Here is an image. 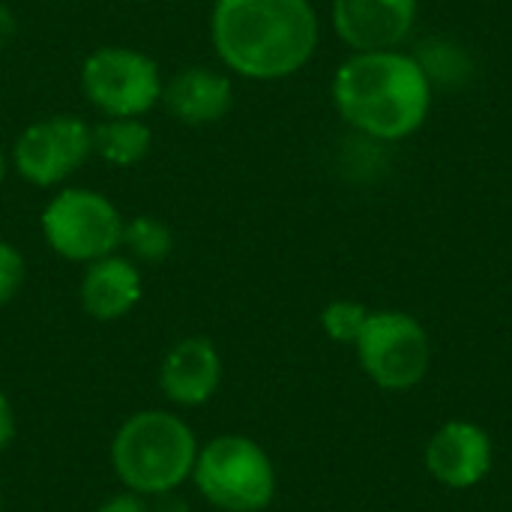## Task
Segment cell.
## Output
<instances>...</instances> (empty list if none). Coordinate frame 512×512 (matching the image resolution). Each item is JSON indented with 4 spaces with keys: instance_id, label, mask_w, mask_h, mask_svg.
Returning a JSON list of instances; mask_svg holds the SVG:
<instances>
[{
    "instance_id": "cell-3",
    "label": "cell",
    "mask_w": 512,
    "mask_h": 512,
    "mask_svg": "<svg viewBox=\"0 0 512 512\" xmlns=\"http://www.w3.org/2000/svg\"><path fill=\"white\" fill-rule=\"evenodd\" d=\"M198 447V435L180 414L147 408L120 423L108 459L123 489L153 501L180 492L192 480Z\"/></svg>"
},
{
    "instance_id": "cell-8",
    "label": "cell",
    "mask_w": 512,
    "mask_h": 512,
    "mask_svg": "<svg viewBox=\"0 0 512 512\" xmlns=\"http://www.w3.org/2000/svg\"><path fill=\"white\" fill-rule=\"evenodd\" d=\"M93 156V126L81 117L54 114L30 123L12 144L9 165L33 186H60Z\"/></svg>"
},
{
    "instance_id": "cell-22",
    "label": "cell",
    "mask_w": 512,
    "mask_h": 512,
    "mask_svg": "<svg viewBox=\"0 0 512 512\" xmlns=\"http://www.w3.org/2000/svg\"><path fill=\"white\" fill-rule=\"evenodd\" d=\"M150 512H189V510H186V501H183V498H177V492H171V495H159V498H153V501H150Z\"/></svg>"
},
{
    "instance_id": "cell-14",
    "label": "cell",
    "mask_w": 512,
    "mask_h": 512,
    "mask_svg": "<svg viewBox=\"0 0 512 512\" xmlns=\"http://www.w3.org/2000/svg\"><path fill=\"white\" fill-rule=\"evenodd\" d=\"M153 144V132L141 117H102L93 126V156L114 168L138 165Z\"/></svg>"
},
{
    "instance_id": "cell-6",
    "label": "cell",
    "mask_w": 512,
    "mask_h": 512,
    "mask_svg": "<svg viewBox=\"0 0 512 512\" xmlns=\"http://www.w3.org/2000/svg\"><path fill=\"white\" fill-rule=\"evenodd\" d=\"M162 87L156 60L138 48L105 45L81 66V90L102 117H144L162 102Z\"/></svg>"
},
{
    "instance_id": "cell-7",
    "label": "cell",
    "mask_w": 512,
    "mask_h": 512,
    "mask_svg": "<svg viewBox=\"0 0 512 512\" xmlns=\"http://www.w3.org/2000/svg\"><path fill=\"white\" fill-rule=\"evenodd\" d=\"M354 345L363 372L384 390H411L429 372V336L408 312H369Z\"/></svg>"
},
{
    "instance_id": "cell-20",
    "label": "cell",
    "mask_w": 512,
    "mask_h": 512,
    "mask_svg": "<svg viewBox=\"0 0 512 512\" xmlns=\"http://www.w3.org/2000/svg\"><path fill=\"white\" fill-rule=\"evenodd\" d=\"M15 432H18V426H15V408H12V402H9V396L0 390V456L9 450V444L15 441Z\"/></svg>"
},
{
    "instance_id": "cell-12",
    "label": "cell",
    "mask_w": 512,
    "mask_h": 512,
    "mask_svg": "<svg viewBox=\"0 0 512 512\" xmlns=\"http://www.w3.org/2000/svg\"><path fill=\"white\" fill-rule=\"evenodd\" d=\"M162 105L183 126H210L231 111L234 84L210 66H183L165 81Z\"/></svg>"
},
{
    "instance_id": "cell-4",
    "label": "cell",
    "mask_w": 512,
    "mask_h": 512,
    "mask_svg": "<svg viewBox=\"0 0 512 512\" xmlns=\"http://www.w3.org/2000/svg\"><path fill=\"white\" fill-rule=\"evenodd\" d=\"M195 492L222 512H264L276 498V468L246 435H216L198 447Z\"/></svg>"
},
{
    "instance_id": "cell-1",
    "label": "cell",
    "mask_w": 512,
    "mask_h": 512,
    "mask_svg": "<svg viewBox=\"0 0 512 512\" xmlns=\"http://www.w3.org/2000/svg\"><path fill=\"white\" fill-rule=\"evenodd\" d=\"M318 15L309 0H216L210 39L222 66L249 81L297 75L318 48Z\"/></svg>"
},
{
    "instance_id": "cell-15",
    "label": "cell",
    "mask_w": 512,
    "mask_h": 512,
    "mask_svg": "<svg viewBox=\"0 0 512 512\" xmlns=\"http://www.w3.org/2000/svg\"><path fill=\"white\" fill-rule=\"evenodd\" d=\"M414 60L420 63V69L426 72V78L432 81V87L435 84L459 87L471 75V57L453 39H441V36L423 39L420 48L414 51Z\"/></svg>"
},
{
    "instance_id": "cell-9",
    "label": "cell",
    "mask_w": 512,
    "mask_h": 512,
    "mask_svg": "<svg viewBox=\"0 0 512 512\" xmlns=\"http://www.w3.org/2000/svg\"><path fill=\"white\" fill-rule=\"evenodd\" d=\"M330 15L351 51H396L417 24V0H333Z\"/></svg>"
},
{
    "instance_id": "cell-23",
    "label": "cell",
    "mask_w": 512,
    "mask_h": 512,
    "mask_svg": "<svg viewBox=\"0 0 512 512\" xmlns=\"http://www.w3.org/2000/svg\"><path fill=\"white\" fill-rule=\"evenodd\" d=\"M9 156H6V150L0 147V186H3V180H6V174H9Z\"/></svg>"
},
{
    "instance_id": "cell-21",
    "label": "cell",
    "mask_w": 512,
    "mask_h": 512,
    "mask_svg": "<svg viewBox=\"0 0 512 512\" xmlns=\"http://www.w3.org/2000/svg\"><path fill=\"white\" fill-rule=\"evenodd\" d=\"M15 33H18V18L6 3H0V51L15 39Z\"/></svg>"
},
{
    "instance_id": "cell-5",
    "label": "cell",
    "mask_w": 512,
    "mask_h": 512,
    "mask_svg": "<svg viewBox=\"0 0 512 512\" xmlns=\"http://www.w3.org/2000/svg\"><path fill=\"white\" fill-rule=\"evenodd\" d=\"M126 219L96 189L66 186L42 210L39 228L54 255L72 264H93L114 255L123 243Z\"/></svg>"
},
{
    "instance_id": "cell-13",
    "label": "cell",
    "mask_w": 512,
    "mask_h": 512,
    "mask_svg": "<svg viewBox=\"0 0 512 512\" xmlns=\"http://www.w3.org/2000/svg\"><path fill=\"white\" fill-rule=\"evenodd\" d=\"M81 309L96 321L126 318L144 297L141 267L129 255H105L93 264H84L81 276Z\"/></svg>"
},
{
    "instance_id": "cell-11",
    "label": "cell",
    "mask_w": 512,
    "mask_h": 512,
    "mask_svg": "<svg viewBox=\"0 0 512 512\" xmlns=\"http://www.w3.org/2000/svg\"><path fill=\"white\" fill-rule=\"evenodd\" d=\"M426 468L447 489H471L492 471V438L468 420H453L432 435Z\"/></svg>"
},
{
    "instance_id": "cell-24",
    "label": "cell",
    "mask_w": 512,
    "mask_h": 512,
    "mask_svg": "<svg viewBox=\"0 0 512 512\" xmlns=\"http://www.w3.org/2000/svg\"><path fill=\"white\" fill-rule=\"evenodd\" d=\"M0 512H3V492H0Z\"/></svg>"
},
{
    "instance_id": "cell-18",
    "label": "cell",
    "mask_w": 512,
    "mask_h": 512,
    "mask_svg": "<svg viewBox=\"0 0 512 512\" xmlns=\"http://www.w3.org/2000/svg\"><path fill=\"white\" fill-rule=\"evenodd\" d=\"M24 276H27L24 255L18 252V246L0 240V309L15 300V294L24 285Z\"/></svg>"
},
{
    "instance_id": "cell-19",
    "label": "cell",
    "mask_w": 512,
    "mask_h": 512,
    "mask_svg": "<svg viewBox=\"0 0 512 512\" xmlns=\"http://www.w3.org/2000/svg\"><path fill=\"white\" fill-rule=\"evenodd\" d=\"M96 512H150V501L141 498V495H135V492H129V489H123V492L105 498L96 507Z\"/></svg>"
},
{
    "instance_id": "cell-2",
    "label": "cell",
    "mask_w": 512,
    "mask_h": 512,
    "mask_svg": "<svg viewBox=\"0 0 512 512\" xmlns=\"http://www.w3.org/2000/svg\"><path fill=\"white\" fill-rule=\"evenodd\" d=\"M339 117L372 141H402L414 135L432 108V81L414 54L354 51L333 78Z\"/></svg>"
},
{
    "instance_id": "cell-17",
    "label": "cell",
    "mask_w": 512,
    "mask_h": 512,
    "mask_svg": "<svg viewBox=\"0 0 512 512\" xmlns=\"http://www.w3.org/2000/svg\"><path fill=\"white\" fill-rule=\"evenodd\" d=\"M369 321V309L354 300H333L321 312V327L333 342L354 345Z\"/></svg>"
},
{
    "instance_id": "cell-10",
    "label": "cell",
    "mask_w": 512,
    "mask_h": 512,
    "mask_svg": "<svg viewBox=\"0 0 512 512\" xmlns=\"http://www.w3.org/2000/svg\"><path fill=\"white\" fill-rule=\"evenodd\" d=\"M222 384V357L213 339H180L159 366V390L177 408L207 405Z\"/></svg>"
},
{
    "instance_id": "cell-16",
    "label": "cell",
    "mask_w": 512,
    "mask_h": 512,
    "mask_svg": "<svg viewBox=\"0 0 512 512\" xmlns=\"http://www.w3.org/2000/svg\"><path fill=\"white\" fill-rule=\"evenodd\" d=\"M135 264H162L174 249L171 228L156 216H135L123 225L120 243Z\"/></svg>"
}]
</instances>
